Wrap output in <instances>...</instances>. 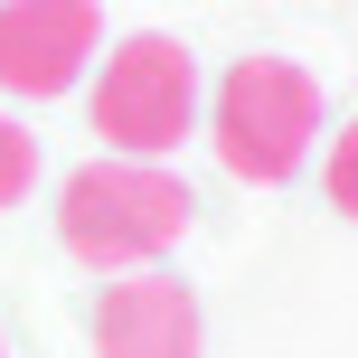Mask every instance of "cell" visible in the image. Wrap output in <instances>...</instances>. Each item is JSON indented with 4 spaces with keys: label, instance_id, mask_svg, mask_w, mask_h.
Listing matches in <instances>:
<instances>
[{
    "label": "cell",
    "instance_id": "obj_1",
    "mask_svg": "<svg viewBox=\"0 0 358 358\" xmlns=\"http://www.w3.org/2000/svg\"><path fill=\"white\" fill-rule=\"evenodd\" d=\"M189 179L170 161H123V151H104V161H85L57 189V245L76 255L85 273H142L161 264V255L189 236Z\"/></svg>",
    "mask_w": 358,
    "mask_h": 358
},
{
    "label": "cell",
    "instance_id": "obj_2",
    "mask_svg": "<svg viewBox=\"0 0 358 358\" xmlns=\"http://www.w3.org/2000/svg\"><path fill=\"white\" fill-rule=\"evenodd\" d=\"M208 142L245 189H283L321 142V85L292 57H236L208 94Z\"/></svg>",
    "mask_w": 358,
    "mask_h": 358
},
{
    "label": "cell",
    "instance_id": "obj_3",
    "mask_svg": "<svg viewBox=\"0 0 358 358\" xmlns=\"http://www.w3.org/2000/svg\"><path fill=\"white\" fill-rule=\"evenodd\" d=\"M189 123H198V57L179 38H161V29L123 38L104 57V76H94V132H104V151L170 161L189 142Z\"/></svg>",
    "mask_w": 358,
    "mask_h": 358
},
{
    "label": "cell",
    "instance_id": "obj_4",
    "mask_svg": "<svg viewBox=\"0 0 358 358\" xmlns=\"http://www.w3.org/2000/svg\"><path fill=\"white\" fill-rule=\"evenodd\" d=\"M104 48V10L94 0H0V94L48 104Z\"/></svg>",
    "mask_w": 358,
    "mask_h": 358
},
{
    "label": "cell",
    "instance_id": "obj_5",
    "mask_svg": "<svg viewBox=\"0 0 358 358\" xmlns=\"http://www.w3.org/2000/svg\"><path fill=\"white\" fill-rule=\"evenodd\" d=\"M94 358H198V292L142 264L94 292Z\"/></svg>",
    "mask_w": 358,
    "mask_h": 358
},
{
    "label": "cell",
    "instance_id": "obj_6",
    "mask_svg": "<svg viewBox=\"0 0 358 358\" xmlns=\"http://www.w3.org/2000/svg\"><path fill=\"white\" fill-rule=\"evenodd\" d=\"M29 189H38V132L19 113H0V208H19Z\"/></svg>",
    "mask_w": 358,
    "mask_h": 358
},
{
    "label": "cell",
    "instance_id": "obj_7",
    "mask_svg": "<svg viewBox=\"0 0 358 358\" xmlns=\"http://www.w3.org/2000/svg\"><path fill=\"white\" fill-rule=\"evenodd\" d=\"M321 189H330V208H340V217H358V123L330 132V170H321Z\"/></svg>",
    "mask_w": 358,
    "mask_h": 358
},
{
    "label": "cell",
    "instance_id": "obj_8",
    "mask_svg": "<svg viewBox=\"0 0 358 358\" xmlns=\"http://www.w3.org/2000/svg\"><path fill=\"white\" fill-rule=\"evenodd\" d=\"M0 358H10V349H0Z\"/></svg>",
    "mask_w": 358,
    "mask_h": 358
}]
</instances>
